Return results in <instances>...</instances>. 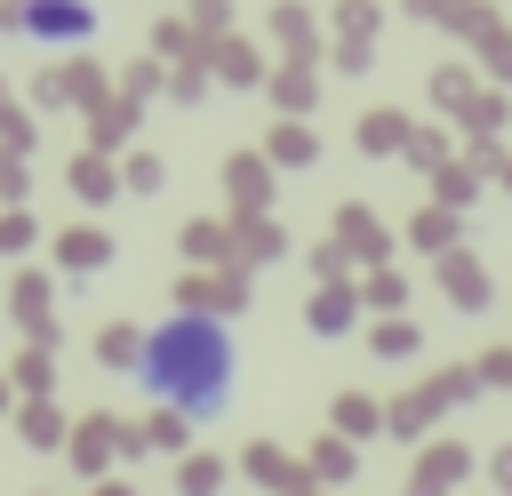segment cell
I'll return each instance as SVG.
<instances>
[{"instance_id":"6da1fadb","label":"cell","mask_w":512,"mask_h":496,"mask_svg":"<svg viewBox=\"0 0 512 496\" xmlns=\"http://www.w3.org/2000/svg\"><path fill=\"white\" fill-rule=\"evenodd\" d=\"M136 376H144V392H152L160 408H176V416H216V408L232 400L240 352H232V336H224L216 320L184 312V320H160V328L144 336Z\"/></svg>"},{"instance_id":"7a4b0ae2","label":"cell","mask_w":512,"mask_h":496,"mask_svg":"<svg viewBox=\"0 0 512 496\" xmlns=\"http://www.w3.org/2000/svg\"><path fill=\"white\" fill-rule=\"evenodd\" d=\"M16 24H24L32 40H56V48H64V40H88V32H96V8H88V0H24Z\"/></svg>"}]
</instances>
